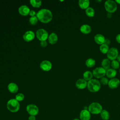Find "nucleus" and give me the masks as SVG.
I'll use <instances>...</instances> for the list:
<instances>
[{
    "instance_id": "nucleus-1",
    "label": "nucleus",
    "mask_w": 120,
    "mask_h": 120,
    "mask_svg": "<svg viewBox=\"0 0 120 120\" xmlns=\"http://www.w3.org/2000/svg\"><path fill=\"white\" fill-rule=\"evenodd\" d=\"M36 16L41 22L46 23L51 21L52 18L51 11L47 9H41L36 14Z\"/></svg>"
},
{
    "instance_id": "nucleus-2",
    "label": "nucleus",
    "mask_w": 120,
    "mask_h": 120,
    "mask_svg": "<svg viewBox=\"0 0 120 120\" xmlns=\"http://www.w3.org/2000/svg\"><path fill=\"white\" fill-rule=\"evenodd\" d=\"M88 90L92 92L98 91L101 88V83L99 81L95 79H92L87 82Z\"/></svg>"
},
{
    "instance_id": "nucleus-3",
    "label": "nucleus",
    "mask_w": 120,
    "mask_h": 120,
    "mask_svg": "<svg viewBox=\"0 0 120 120\" xmlns=\"http://www.w3.org/2000/svg\"><path fill=\"white\" fill-rule=\"evenodd\" d=\"M8 109L11 112H17L20 108V104L15 99H11L9 100L7 104Z\"/></svg>"
},
{
    "instance_id": "nucleus-4",
    "label": "nucleus",
    "mask_w": 120,
    "mask_h": 120,
    "mask_svg": "<svg viewBox=\"0 0 120 120\" xmlns=\"http://www.w3.org/2000/svg\"><path fill=\"white\" fill-rule=\"evenodd\" d=\"M102 110L101 105L98 102H93L88 106V111L93 114H100Z\"/></svg>"
},
{
    "instance_id": "nucleus-5",
    "label": "nucleus",
    "mask_w": 120,
    "mask_h": 120,
    "mask_svg": "<svg viewBox=\"0 0 120 120\" xmlns=\"http://www.w3.org/2000/svg\"><path fill=\"white\" fill-rule=\"evenodd\" d=\"M104 6L106 11L110 13L114 12L117 8V5L116 2L112 0L105 1Z\"/></svg>"
},
{
    "instance_id": "nucleus-6",
    "label": "nucleus",
    "mask_w": 120,
    "mask_h": 120,
    "mask_svg": "<svg viewBox=\"0 0 120 120\" xmlns=\"http://www.w3.org/2000/svg\"><path fill=\"white\" fill-rule=\"evenodd\" d=\"M106 74V70L102 67H98L95 68L92 72L93 76L96 78H101L104 77Z\"/></svg>"
},
{
    "instance_id": "nucleus-7",
    "label": "nucleus",
    "mask_w": 120,
    "mask_h": 120,
    "mask_svg": "<svg viewBox=\"0 0 120 120\" xmlns=\"http://www.w3.org/2000/svg\"><path fill=\"white\" fill-rule=\"evenodd\" d=\"M36 37L40 41H44L48 38V33L45 30L40 29L37 30L36 32Z\"/></svg>"
},
{
    "instance_id": "nucleus-8",
    "label": "nucleus",
    "mask_w": 120,
    "mask_h": 120,
    "mask_svg": "<svg viewBox=\"0 0 120 120\" xmlns=\"http://www.w3.org/2000/svg\"><path fill=\"white\" fill-rule=\"evenodd\" d=\"M107 57L109 60H115L118 56V50L115 47H112L110 48L107 52Z\"/></svg>"
},
{
    "instance_id": "nucleus-9",
    "label": "nucleus",
    "mask_w": 120,
    "mask_h": 120,
    "mask_svg": "<svg viewBox=\"0 0 120 120\" xmlns=\"http://www.w3.org/2000/svg\"><path fill=\"white\" fill-rule=\"evenodd\" d=\"M26 111L27 112L32 116H36L38 113L39 110L38 107L34 104H29L26 106Z\"/></svg>"
},
{
    "instance_id": "nucleus-10",
    "label": "nucleus",
    "mask_w": 120,
    "mask_h": 120,
    "mask_svg": "<svg viewBox=\"0 0 120 120\" xmlns=\"http://www.w3.org/2000/svg\"><path fill=\"white\" fill-rule=\"evenodd\" d=\"M52 67V64L51 62L47 60H45L42 61L40 64V68L44 71H48Z\"/></svg>"
},
{
    "instance_id": "nucleus-11",
    "label": "nucleus",
    "mask_w": 120,
    "mask_h": 120,
    "mask_svg": "<svg viewBox=\"0 0 120 120\" xmlns=\"http://www.w3.org/2000/svg\"><path fill=\"white\" fill-rule=\"evenodd\" d=\"M120 84V81L118 78H113L111 79L108 82V85L110 88L114 89L117 88Z\"/></svg>"
},
{
    "instance_id": "nucleus-12",
    "label": "nucleus",
    "mask_w": 120,
    "mask_h": 120,
    "mask_svg": "<svg viewBox=\"0 0 120 120\" xmlns=\"http://www.w3.org/2000/svg\"><path fill=\"white\" fill-rule=\"evenodd\" d=\"M90 113L88 110L83 109L80 113V120H90Z\"/></svg>"
},
{
    "instance_id": "nucleus-13",
    "label": "nucleus",
    "mask_w": 120,
    "mask_h": 120,
    "mask_svg": "<svg viewBox=\"0 0 120 120\" xmlns=\"http://www.w3.org/2000/svg\"><path fill=\"white\" fill-rule=\"evenodd\" d=\"M35 38L34 33L31 31L29 30L26 31L23 35V39L26 42H30L32 41Z\"/></svg>"
},
{
    "instance_id": "nucleus-14",
    "label": "nucleus",
    "mask_w": 120,
    "mask_h": 120,
    "mask_svg": "<svg viewBox=\"0 0 120 120\" xmlns=\"http://www.w3.org/2000/svg\"><path fill=\"white\" fill-rule=\"evenodd\" d=\"M75 86L79 89H83L87 86V82L84 79H79L76 82Z\"/></svg>"
},
{
    "instance_id": "nucleus-15",
    "label": "nucleus",
    "mask_w": 120,
    "mask_h": 120,
    "mask_svg": "<svg viewBox=\"0 0 120 120\" xmlns=\"http://www.w3.org/2000/svg\"><path fill=\"white\" fill-rule=\"evenodd\" d=\"M18 11L21 15L22 16H26L29 14L30 9L27 6L22 5L19 8Z\"/></svg>"
},
{
    "instance_id": "nucleus-16",
    "label": "nucleus",
    "mask_w": 120,
    "mask_h": 120,
    "mask_svg": "<svg viewBox=\"0 0 120 120\" xmlns=\"http://www.w3.org/2000/svg\"><path fill=\"white\" fill-rule=\"evenodd\" d=\"M94 39L95 42L98 45H102L104 44L105 42V37L101 34H96L95 36Z\"/></svg>"
},
{
    "instance_id": "nucleus-17",
    "label": "nucleus",
    "mask_w": 120,
    "mask_h": 120,
    "mask_svg": "<svg viewBox=\"0 0 120 120\" xmlns=\"http://www.w3.org/2000/svg\"><path fill=\"white\" fill-rule=\"evenodd\" d=\"M80 30L82 33L84 34H87L91 32V28L88 24H83L80 27Z\"/></svg>"
},
{
    "instance_id": "nucleus-18",
    "label": "nucleus",
    "mask_w": 120,
    "mask_h": 120,
    "mask_svg": "<svg viewBox=\"0 0 120 120\" xmlns=\"http://www.w3.org/2000/svg\"><path fill=\"white\" fill-rule=\"evenodd\" d=\"M8 90L12 93H15L18 91V87L16 84L14 82L10 83L8 86Z\"/></svg>"
},
{
    "instance_id": "nucleus-19",
    "label": "nucleus",
    "mask_w": 120,
    "mask_h": 120,
    "mask_svg": "<svg viewBox=\"0 0 120 120\" xmlns=\"http://www.w3.org/2000/svg\"><path fill=\"white\" fill-rule=\"evenodd\" d=\"M78 5L80 8L83 9H86L89 7L90 1L89 0H79Z\"/></svg>"
},
{
    "instance_id": "nucleus-20",
    "label": "nucleus",
    "mask_w": 120,
    "mask_h": 120,
    "mask_svg": "<svg viewBox=\"0 0 120 120\" xmlns=\"http://www.w3.org/2000/svg\"><path fill=\"white\" fill-rule=\"evenodd\" d=\"M48 40L50 44H54L58 41V37L56 33L52 32V33L48 37Z\"/></svg>"
},
{
    "instance_id": "nucleus-21",
    "label": "nucleus",
    "mask_w": 120,
    "mask_h": 120,
    "mask_svg": "<svg viewBox=\"0 0 120 120\" xmlns=\"http://www.w3.org/2000/svg\"><path fill=\"white\" fill-rule=\"evenodd\" d=\"M117 74L116 70L113 68H109L106 70V74L107 77L109 78H113Z\"/></svg>"
},
{
    "instance_id": "nucleus-22",
    "label": "nucleus",
    "mask_w": 120,
    "mask_h": 120,
    "mask_svg": "<svg viewBox=\"0 0 120 120\" xmlns=\"http://www.w3.org/2000/svg\"><path fill=\"white\" fill-rule=\"evenodd\" d=\"M101 65L102 66V68H103L105 70L109 69L111 65V62L110 60L107 58L104 59L101 62Z\"/></svg>"
},
{
    "instance_id": "nucleus-23",
    "label": "nucleus",
    "mask_w": 120,
    "mask_h": 120,
    "mask_svg": "<svg viewBox=\"0 0 120 120\" xmlns=\"http://www.w3.org/2000/svg\"><path fill=\"white\" fill-rule=\"evenodd\" d=\"M93 77L92 73L90 72V71H86L84 72L83 74V79L86 80V81H89L92 79Z\"/></svg>"
},
{
    "instance_id": "nucleus-24",
    "label": "nucleus",
    "mask_w": 120,
    "mask_h": 120,
    "mask_svg": "<svg viewBox=\"0 0 120 120\" xmlns=\"http://www.w3.org/2000/svg\"><path fill=\"white\" fill-rule=\"evenodd\" d=\"M101 119L103 120H108L110 117L109 112L106 110H102L100 113Z\"/></svg>"
},
{
    "instance_id": "nucleus-25",
    "label": "nucleus",
    "mask_w": 120,
    "mask_h": 120,
    "mask_svg": "<svg viewBox=\"0 0 120 120\" xmlns=\"http://www.w3.org/2000/svg\"><path fill=\"white\" fill-rule=\"evenodd\" d=\"M95 60L92 58H89L85 61V64L88 68H92L95 65Z\"/></svg>"
},
{
    "instance_id": "nucleus-26",
    "label": "nucleus",
    "mask_w": 120,
    "mask_h": 120,
    "mask_svg": "<svg viewBox=\"0 0 120 120\" xmlns=\"http://www.w3.org/2000/svg\"><path fill=\"white\" fill-rule=\"evenodd\" d=\"M85 13L88 16L92 17H93L95 15V11L92 8L89 7L86 9H85Z\"/></svg>"
},
{
    "instance_id": "nucleus-27",
    "label": "nucleus",
    "mask_w": 120,
    "mask_h": 120,
    "mask_svg": "<svg viewBox=\"0 0 120 120\" xmlns=\"http://www.w3.org/2000/svg\"><path fill=\"white\" fill-rule=\"evenodd\" d=\"M109 46L105 44H103L100 45L99 50L101 53L103 54L107 53L109 50Z\"/></svg>"
},
{
    "instance_id": "nucleus-28",
    "label": "nucleus",
    "mask_w": 120,
    "mask_h": 120,
    "mask_svg": "<svg viewBox=\"0 0 120 120\" xmlns=\"http://www.w3.org/2000/svg\"><path fill=\"white\" fill-rule=\"evenodd\" d=\"M30 2L31 5L34 8H39L42 4V2L40 0H30Z\"/></svg>"
},
{
    "instance_id": "nucleus-29",
    "label": "nucleus",
    "mask_w": 120,
    "mask_h": 120,
    "mask_svg": "<svg viewBox=\"0 0 120 120\" xmlns=\"http://www.w3.org/2000/svg\"><path fill=\"white\" fill-rule=\"evenodd\" d=\"M111 66L112 67V68L115 70L116 69H118L120 67L119 62L118 60H112V62H111Z\"/></svg>"
},
{
    "instance_id": "nucleus-30",
    "label": "nucleus",
    "mask_w": 120,
    "mask_h": 120,
    "mask_svg": "<svg viewBox=\"0 0 120 120\" xmlns=\"http://www.w3.org/2000/svg\"><path fill=\"white\" fill-rule=\"evenodd\" d=\"M38 21V19L36 16H31L29 19V22L31 25H35L36 24Z\"/></svg>"
},
{
    "instance_id": "nucleus-31",
    "label": "nucleus",
    "mask_w": 120,
    "mask_h": 120,
    "mask_svg": "<svg viewBox=\"0 0 120 120\" xmlns=\"http://www.w3.org/2000/svg\"><path fill=\"white\" fill-rule=\"evenodd\" d=\"M24 98V96L22 93H18L15 96V99L19 101H22Z\"/></svg>"
},
{
    "instance_id": "nucleus-32",
    "label": "nucleus",
    "mask_w": 120,
    "mask_h": 120,
    "mask_svg": "<svg viewBox=\"0 0 120 120\" xmlns=\"http://www.w3.org/2000/svg\"><path fill=\"white\" fill-rule=\"evenodd\" d=\"M99 82L100 83H101L103 85H106V84H108L109 80L107 79V78L105 77H103L100 78Z\"/></svg>"
},
{
    "instance_id": "nucleus-33",
    "label": "nucleus",
    "mask_w": 120,
    "mask_h": 120,
    "mask_svg": "<svg viewBox=\"0 0 120 120\" xmlns=\"http://www.w3.org/2000/svg\"><path fill=\"white\" fill-rule=\"evenodd\" d=\"M40 45L42 47H45V46H47V43L46 40H44V41H41L40 42Z\"/></svg>"
},
{
    "instance_id": "nucleus-34",
    "label": "nucleus",
    "mask_w": 120,
    "mask_h": 120,
    "mask_svg": "<svg viewBox=\"0 0 120 120\" xmlns=\"http://www.w3.org/2000/svg\"><path fill=\"white\" fill-rule=\"evenodd\" d=\"M35 14H36V12H35V11L34 10H30V13H29V15H30L31 16V17L35 16Z\"/></svg>"
},
{
    "instance_id": "nucleus-35",
    "label": "nucleus",
    "mask_w": 120,
    "mask_h": 120,
    "mask_svg": "<svg viewBox=\"0 0 120 120\" xmlns=\"http://www.w3.org/2000/svg\"><path fill=\"white\" fill-rule=\"evenodd\" d=\"M116 40L117 42L120 44V33L118 34L116 37Z\"/></svg>"
},
{
    "instance_id": "nucleus-36",
    "label": "nucleus",
    "mask_w": 120,
    "mask_h": 120,
    "mask_svg": "<svg viewBox=\"0 0 120 120\" xmlns=\"http://www.w3.org/2000/svg\"><path fill=\"white\" fill-rule=\"evenodd\" d=\"M110 43H111V41H110V40H109V39H105V42H104V44H106V45H109L110 44Z\"/></svg>"
},
{
    "instance_id": "nucleus-37",
    "label": "nucleus",
    "mask_w": 120,
    "mask_h": 120,
    "mask_svg": "<svg viewBox=\"0 0 120 120\" xmlns=\"http://www.w3.org/2000/svg\"><path fill=\"white\" fill-rule=\"evenodd\" d=\"M29 120H36V118L35 116H32V115H30L29 117L28 118Z\"/></svg>"
},
{
    "instance_id": "nucleus-38",
    "label": "nucleus",
    "mask_w": 120,
    "mask_h": 120,
    "mask_svg": "<svg viewBox=\"0 0 120 120\" xmlns=\"http://www.w3.org/2000/svg\"><path fill=\"white\" fill-rule=\"evenodd\" d=\"M107 16L108 18H110L112 16V13H108L107 14Z\"/></svg>"
},
{
    "instance_id": "nucleus-39",
    "label": "nucleus",
    "mask_w": 120,
    "mask_h": 120,
    "mask_svg": "<svg viewBox=\"0 0 120 120\" xmlns=\"http://www.w3.org/2000/svg\"><path fill=\"white\" fill-rule=\"evenodd\" d=\"M117 59V60H118L119 62H120V54H119V55H118V56Z\"/></svg>"
},
{
    "instance_id": "nucleus-40",
    "label": "nucleus",
    "mask_w": 120,
    "mask_h": 120,
    "mask_svg": "<svg viewBox=\"0 0 120 120\" xmlns=\"http://www.w3.org/2000/svg\"><path fill=\"white\" fill-rule=\"evenodd\" d=\"M115 2H116V3H118V4H120V0H115Z\"/></svg>"
},
{
    "instance_id": "nucleus-41",
    "label": "nucleus",
    "mask_w": 120,
    "mask_h": 120,
    "mask_svg": "<svg viewBox=\"0 0 120 120\" xmlns=\"http://www.w3.org/2000/svg\"><path fill=\"white\" fill-rule=\"evenodd\" d=\"M73 120H79V119H77V118H75V119H73Z\"/></svg>"
},
{
    "instance_id": "nucleus-42",
    "label": "nucleus",
    "mask_w": 120,
    "mask_h": 120,
    "mask_svg": "<svg viewBox=\"0 0 120 120\" xmlns=\"http://www.w3.org/2000/svg\"></svg>"
}]
</instances>
